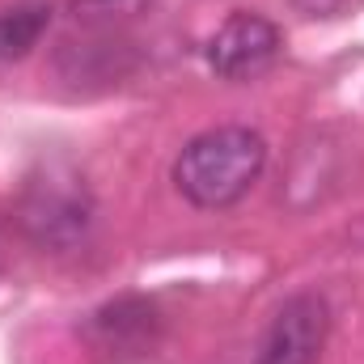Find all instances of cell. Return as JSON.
<instances>
[{"instance_id":"6da1fadb","label":"cell","mask_w":364,"mask_h":364,"mask_svg":"<svg viewBox=\"0 0 364 364\" xmlns=\"http://www.w3.org/2000/svg\"><path fill=\"white\" fill-rule=\"evenodd\" d=\"M267 166V140L242 123H225L186 140L174 161V186L195 208H233Z\"/></svg>"},{"instance_id":"7a4b0ae2","label":"cell","mask_w":364,"mask_h":364,"mask_svg":"<svg viewBox=\"0 0 364 364\" xmlns=\"http://www.w3.org/2000/svg\"><path fill=\"white\" fill-rule=\"evenodd\" d=\"M17 220L21 229L47 246V250H77L90 237L93 225V199L81 174L64 170V166H47L43 174L26 182L21 203H17Z\"/></svg>"},{"instance_id":"3957f363","label":"cell","mask_w":364,"mask_h":364,"mask_svg":"<svg viewBox=\"0 0 364 364\" xmlns=\"http://www.w3.org/2000/svg\"><path fill=\"white\" fill-rule=\"evenodd\" d=\"M284 38L267 17L259 13H229L220 30L208 38V68L220 81H250L267 73L279 55Z\"/></svg>"},{"instance_id":"277c9868","label":"cell","mask_w":364,"mask_h":364,"mask_svg":"<svg viewBox=\"0 0 364 364\" xmlns=\"http://www.w3.org/2000/svg\"><path fill=\"white\" fill-rule=\"evenodd\" d=\"M331 309L318 292H296L275 309L255 364H314L326 348Z\"/></svg>"},{"instance_id":"5b68a950","label":"cell","mask_w":364,"mask_h":364,"mask_svg":"<svg viewBox=\"0 0 364 364\" xmlns=\"http://www.w3.org/2000/svg\"><path fill=\"white\" fill-rule=\"evenodd\" d=\"M161 318L153 309V301L144 296H119L106 301L102 309H93L85 322V339L93 352H102L106 360H127V356H144L157 343Z\"/></svg>"},{"instance_id":"8992f818","label":"cell","mask_w":364,"mask_h":364,"mask_svg":"<svg viewBox=\"0 0 364 364\" xmlns=\"http://www.w3.org/2000/svg\"><path fill=\"white\" fill-rule=\"evenodd\" d=\"M51 26V4H17L0 13V64L21 60L38 47Z\"/></svg>"},{"instance_id":"52a82bcc","label":"cell","mask_w":364,"mask_h":364,"mask_svg":"<svg viewBox=\"0 0 364 364\" xmlns=\"http://www.w3.org/2000/svg\"><path fill=\"white\" fill-rule=\"evenodd\" d=\"M149 4L153 0H73L77 17H132Z\"/></svg>"},{"instance_id":"ba28073f","label":"cell","mask_w":364,"mask_h":364,"mask_svg":"<svg viewBox=\"0 0 364 364\" xmlns=\"http://www.w3.org/2000/svg\"><path fill=\"white\" fill-rule=\"evenodd\" d=\"M301 13H309V17H339L352 0H292Z\"/></svg>"}]
</instances>
